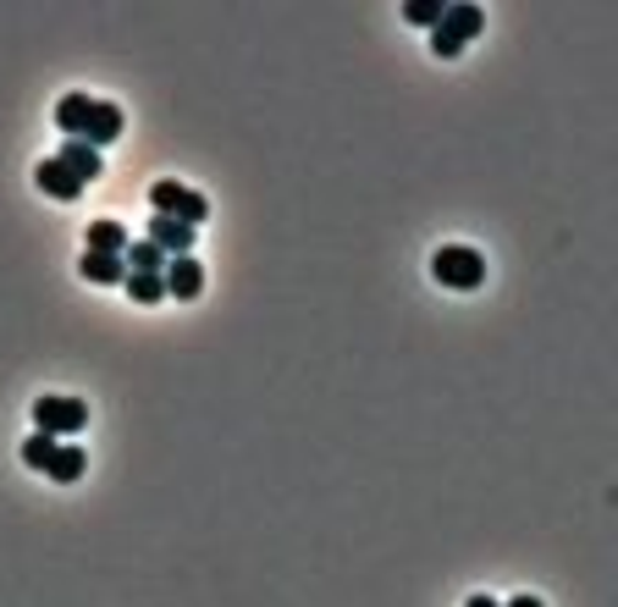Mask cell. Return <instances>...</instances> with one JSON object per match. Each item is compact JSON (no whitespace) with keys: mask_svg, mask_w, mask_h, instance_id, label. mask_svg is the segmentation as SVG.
Returning a JSON list of instances; mask_svg holds the SVG:
<instances>
[{"mask_svg":"<svg viewBox=\"0 0 618 607\" xmlns=\"http://www.w3.org/2000/svg\"><path fill=\"white\" fill-rule=\"evenodd\" d=\"M56 128L67 133V139H78V144H89V150H106L111 139H122V106H111V100H89V95H62L56 100Z\"/></svg>","mask_w":618,"mask_h":607,"instance_id":"obj_1","label":"cell"},{"mask_svg":"<svg viewBox=\"0 0 618 607\" xmlns=\"http://www.w3.org/2000/svg\"><path fill=\"white\" fill-rule=\"evenodd\" d=\"M431 277H436L442 288L475 293V288L486 282V254H475V249H464V243H447V249L431 254Z\"/></svg>","mask_w":618,"mask_h":607,"instance_id":"obj_2","label":"cell"},{"mask_svg":"<svg viewBox=\"0 0 618 607\" xmlns=\"http://www.w3.org/2000/svg\"><path fill=\"white\" fill-rule=\"evenodd\" d=\"M150 216H172V221H188V227H199L205 216H210V199L199 194V188H188V183H177V177H161L155 188H150Z\"/></svg>","mask_w":618,"mask_h":607,"instance_id":"obj_3","label":"cell"},{"mask_svg":"<svg viewBox=\"0 0 618 607\" xmlns=\"http://www.w3.org/2000/svg\"><path fill=\"white\" fill-rule=\"evenodd\" d=\"M34 425L45 436H73V431L89 425V403L84 398H40L34 403Z\"/></svg>","mask_w":618,"mask_h":607,"instance_id":"obj_4","label":"cell"},{"mask_svg":"<svg viewBox=\"0 0 618 607\" xmlns=\"http://www.w3.org/2000/svg\"><path fill=\"white\" fill-rule=\"evenodd\" d=\"M161 282H166V299H199L205 293V271H199L194 254H172L166 271H161Z\"/></svg>","mask_w":618,"mask_h":607,"instance_id":"obj_5","label":"cell"},{"mask_svg":"<svg viewBox=\"0 0 618 607\" xmlns=\"http://www.w3.org/2000/svg\"><path fill=\"white\" fill-rule=\"evenodd\" d=\"M194 232L199 227H188V221H172V216H150V243L161 249V254H188L194 249Z\"/></svg>","mask_w":618,"mask_h":607,"instance_id":"obj_6","label":"cell"},{"mask_svg":"<svg viewBox=\"0 0 618 607\" xmlns=\"http://www.w3.org/2000/svg\"><path fill=\"white\" fill-rule=\"evenodd\" d=\"M78 277L95 282V288H117V282H128V260H122V254H95V249H84V254H78Z\"/></svg>","mask_w":618,"mask_h":607,"instance_id":"obj_7","label":"cell"},{"mask_svg":"<svg viewBox=\"0 0 618 607\" xmlns=\"http://www.w3.org/2000/svg\"><path fill=\"white\" fill-rule=\"evenodd\" d=\"M480 29H486V12H480V7H442V23H436V34H447V40L469 45Z\"/></svg>","mask_w":618,"mask_h":607,"instance_id":"obj_8","label":"cell"},{"mask_svg":"<svg viewBox=\"0 0 618 607\" xmlns=\"http://www.w3.org/2000/svg\"><path fill=\"white\" fill-rule=\"evenodd\" d=\"M34 183H40V188H45L51 199H78V194H84V183H78V177H73V172H67V166H62L56 155L34 166Z\"/></svg>","mask_w":618,"mask_h":607,"instance_id":"obj_9","label":"cell"},{"mask_svg":"<svg viewBox=\"0 0 618 607\" xmlns=\"http://www.w3.org/2000/svg\"><path fill=\"white\" fill-rule=\"evenodd\" d=\"M56 161H62V166H67V172L78 177V183H95V177L106 172V161H100V150H89V144H78V139H67Z\"/></svg>","mask_w":618,"mask_h":607,"instance_id":"obj_10","label":"cell"},{"mask_svg":"<svg viewBox=\"0 0 618 607\" xmlns=\"http://www.w3.org/2000/svg\"><path fill=\"white\" fill-rule=\"evenodd\" d=\"M84 469H89V453H84L78 442H56V458H51V469H45V475H51L56 486H73Z\"/></svg>","mask_w":618,"mask_h":607,"instance_id":"obj_11","label":"cell"},{"mask_svg":"<svg viewBox=\"0 0 618 607\" xmlns=\"http://www.w3.org/2000/svg\"><path fill=\"white\" fill-rule=\"evenodd\" d=\"M133 238H128V227L122 221H111V216H100V221H89V243L84 249H95V254H122Z\"/></svg>","mask_w":618,"mask_h":607,"instance_id":"obj_12","label":"cell"},{"mask_svg":"<svg viewBox=\"0 0 618 607\" xmlns=\"http://www.w3.org/2000/svg\"><path fill=\"white\" fill-rule=\"evenodd\" d=\"M122 260H128V271H144V277H161L172 254H161V249H155L150 238H139V243H128V249H122Z\"/></svg>","mask_w":618,"mask_h":607,"instance_id":"obj_13","label":"cell"},{"mask_svg":"<svg viewBox=\"0 0 618 607\" xmlns=\"http://www.w3.org/2000/svg\"><path fill=\"white\" fill-rule=\"evenodd\" d=\"M128 293H133V304H161L166 299V282L161 277H144V271H128Z\"/></svg>","mask_w":618,"mask_h":607,"instance_id":"obj_14","label":"cell"},{"mask_svg":"<svg viewBox=\"0 0 618 607\" xmlns=\"http://www.w3.org/2000/svg\"><path fill=\"white\" fill-rule=\"evenodd\" d=\"M51 458H56V436L34 431V436L23 442V464H29V469H51Z\"/></svg>","mask_w":618,"mask_h":607,"instance_id":"obj_15","label":"cell"},{"mask_svg":"<svg viewBox=\"0 0 618 607\" xmlns=\"http://www.w3.org/2000/svg\"><path fill=\"white\" fill-rule=\"evenodd\" d=\"M403 18H409V23H420V29H436V23H442V0H409Z\"/></svg>","mask_w":618,"mask_h":607,"instance_id":"obj_16","label":"cell"},{"mask_svg":"<svg viewBox=\"0 0 618 607\" xmlns=\"http://www.w3.org/2000/svg\"><path fill=\"white\" fill-rule=\"evenodd\" d=\"M431 56H436V62H458V56H464V45H458V40H447V34H436V29H431Z\"/></svg>","mask_w":618,"mask_h":607,"instance_id":"obj_17","label":"cell"},{"mask_svg":"<svg viewBox=\"0 0 618 607\" xmlns=\"http://www.w3.org/2000/svg\"><path fill=\"white\" fill-rule=\"evenodd\" d=\"M464 607H502V601H497V596H486V590H475V596H469Z\"/></svg>","mask_w":618,"mask_h":607,"instance_id":"obj_18","label":"cell"},{"mask_svg":"<svg viewBox=\"0 0 618 607\" xmlns=\"http://www.w3.org/2000/svg\"><path fill=\"white\" fill-rule=\"evenodd\" d=\"M502 607H541L535 596H513V601H502Z\"/></svg>","mask_w":618,"mask_h":607,"instance_id":"obj_19","label":"cell"}]
</instances>
